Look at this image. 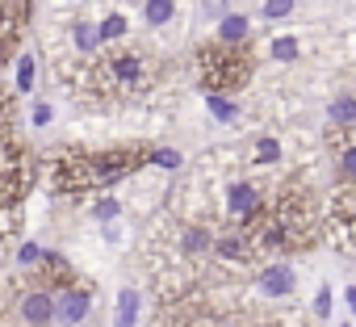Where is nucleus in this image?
Listing matches in <instances>:
<instances>
[{"instance_id":"obj_1","label":"nucleus","mask_w":356,"mask_h":327,"mask_svg":"<svg viewBox=\"0 0 356 327\" xmlns=\"http://www.w3.org/2000/svg\"><path fill=\"white\" fill-rule=\"evenodd\" d=\"M147 164L143 147H109V151H59L51 159V189L63 198H84V193H105L134 177Z\"/></svg>"},{"instance_id":"obj_2","label":"nucleus","mask_w":356,"mask_h":327,"mask_svg":"<svg viewBox=\"0 0 356 327\" xmlns=\"http://www.w3.org/2000/svg\"><path fill=\"white\" fill-rule=\"evenodd\" d=\"M197 76H202V88L206 93H235V88L248 84L252 59L243 55V47L214 42V47H202L197 51Z\"/></svg>"},{"instance_id":"obj_3","label":"nucleus","mask_w":356,"mask_h":327,"mask_svg":"<svg viewBox=\"0 0 356 327\" xmlns=\"http://www.w3.org/2000/svg\"><path fill=\"white\" fill-rule=\"evenodd\" d=\"M13 314L22 327H42V323H55V294L47 285H26L13 294Z\"/></svg>"},{"instance_id":"obj_4","label":"nucleus","mask_w":356,"mask_h":327,"mask_svg":"<svg viewBox=\"0 0 356 327\" xmlns=\"http://www.w3.org/2000/svg\"><path fill=\"white\" fill-rule=\"evenodd\" d=\"M92 314V285L72 281L63 289H55V323L59 327H80Z\"/></svg>"},{"instance_id":"obj_5","label":"nucleus","mask_w":356,"mask_h":327,"mask_svg":"<svg viewBox=\"0 0 356 327\" xmlns=\"http://www.w3.org/2000/svg\"><path fill=\"white\" fill-rule=\"evenodd\" d=\"M30 281H34V285H47V289L55 294V289H63V285L80 281V273H76V264H72L63 252H51V248H47V252H42V260H38V269L30 273Z\"/></svg>"},{"instance_id":"obj_6","label":"nucleus","mask_w":356,"mask_h":327,"mask_svg":"<svg viewBox=\"0 0 356 327\" xmlns=\"http://www.w3.org/2000/svg\"><path fill=\"white\" fill-rule=\"evenodd\" d=\"M227 214L235 218V223H256L260 214H264V193L252 185V181H235L231 189H227Z\"/></svg>"},{"instance_id":"obj_7","label":"nucleus","mask_w":356,"mask_h":327,"mask_svg":"<svg viewBox=\"0 0 356 327\" xmlns=\"http://www.w3.org/2000/svg\"><path fill=\"white\" fill-rule=\"evenodd\" d=\"M218 260H227V264H243L256 248H252V235L248 231H227V235H218L214 239V248H210Z\"/></svg>"},{"instance_id":"obj_8","label":"nucleus","mask_w":356,"mask_h":327,"mask_svg":"<svg viewBox=\"0 0 356 327\" xmlns=\"http://www.w3.org/2000/svg\"><path fill=\"white\" fill-rule=\"evenodd\" d=\"M293 285H298V273L289 269V264H264L260 269V289L268 294V298H289L293 294Z\"/></svg>"},{"instance_id":"obj_9","label":"nucleus","mask_w":356,"mask_h":327,"mask_svg":"<svg viewBox=\"0 0 356 327\" xmlns=\"http://www.w3.org/2000/svg\"><path fill=\"white\" fill-rule=\"evenodd\" d=\"M176 248H181V256H185V260H202V256L214 248V235H210L206 227L189 223V227H181V231H176Z\"/></svg>"},{"instance_id":"obj_10","label":"nucleus","mask_w":356,"mask_h":327,"mask_svg":"<svg viewBox=\"0 0 356 327\" xmlns=\"http://www.w3.org/2000/svg\"><path fill=\"white\" fill-rule=\"evenodd\" d=\"M72 47H76V55H80V59H92V55H101L105 47H101V34H97V22H88V17H80V22H72Z\"/></svg>"},{"instance_id":"obj_11","label":"nucleus","mask_w":356,"mask_h":327,"mask_svg":"<svg viewBox=\"0 0 356 327\" xmlns=\"http://www.w3.org/2000/svg\"><path fill=\"white\" fill-rule=\"evenodd\" d=\"M138 314H143V294L134 285H126L113 306V327H138Z\"/></svg>"},{"instance_id":"obj_12","label":"nucleus","mask_w":356,"mask_h":327,"mask_svg":"<svg viewBox=\"0 0 356 327\" xmlns=\"http://www.w3.org/2000/svg\"><path fill=\"white\" fill-rule=\"evenodd\" d=\"M248 30H252V22L243 13H222L218 17V42H227V47H243Z\"/></svg>"},{"instance_id":"obj_13","label":"nucleus","mask_w":356,"mask_h":327,"mask_svg":"<svg viewBox=\"0 0 356 327\" xmlns=\"http://www.w3.org/2000/svg\"><path fill=\"white\" fill-rule=\"evenodd\" d=\"M172 17H176V0H143V22L151 30L172 26Z\"/></svg>"},{"instance_id":"obj_14","label":"nucleus","mask_w":356,"mask_h":327,"mask_svg":"<svg viewBox=\"0 0 356 327\" xmlns=\"http://www.w3.org/2000/svg\"><path fill=\"white\" fill-rule=\"evenodd\" d=\"M126 30H130V22H126V13H105L101 22H97V34H101V47H113V42H122L126 38Z\"/></svg>"},{"instance_id":"obj_15","label":"nucleus","mask_w":356,"mask_h":327,"mask_svg":"<svg viewBox=\"0 0 356 327\" xmlns=\"http://www.w3.org/2000/svg\"><path fill=\"white\" fill-rule=\"evenodd\" d=\"M34 80H38V59H34L30 51H22V55H17V67H13V84H17V93L30 97V93H34Z\"/></svg>"},{"instance_id":"obj_16","label":"nucleus","mask_w":356,"mask_h":327,"mask_svg":"<svg viewBox=\"0 0 356 327\" xmlns=\"http://www.w3.org/2000/svg\"><path fill=\"white\" fill-rule=\"evenodd\" d=\"M206 109H210L218 122H227V126H231V122H239V105H235L227 93H206Z\"/></svg>"},{"instance_id":"obj_17","label":"nucleus","mask_w":356,"mask_h":327,"mask_svg":"<svg viewBox=\"0 0 356 327\" xmlns=\"http://www.w3.org/2000/svg\"><path fill=\"white\" fill-rule=\"evenodd\" d=\"M268 59L273 63H293V59H302V42L298 38H273L268 42Z\"/></svg>"},{"instance_id":"obj_18","label":"nucleus","mask_w":356,"mask_h":327,"mask_svg":"<svg viewBox=\"0 0 356 327\" xmlns=\"http://www.w3.org/2000/svg\"><path fill=\"white\" fill-rule=\"evenodd\" d=\"M118 214H122V202H118V198H97V202L88 206V218H92V223H101V227L118 223Z\"/></svg>"},{"instance_id":"obj_19","label":"nucleus","mask_w":356,"mask_h":327,"mask_svg":"<svg viewBox=\"0 0 356 327\" xmlns=\"http://www.w3.org/2000/svg\"><path fill=\"white\" fill-rule=\"evenodd\" d=\"M327 118H331L335 126H356V97H335V101L327 105Z\"/></svg>"},{"instance_id":"obj_20","label":"nucleus","mask_w":356,"mask_h":327,"mask_svg":"<svg viewBox=\"0 0 356 327\" xmlns=\"http://www.w3.org/2000/svg\"><path fill=\"white\" fill-rule=\"evenodd\" d=\"M42 252H47L42 244L26 239V244H17V256H13V260H17V269H22V273H34V269H38V260H42Z\"/></svg>"},{"instance_id":"obj_21","label":"nucleus","mask_w":356,"mask_h":327,"mask_svg":"<svg viewBox=\"0 0 356 327\" xmlns=\"http://www.w3.org/2000/svg\"><path fill=\"white\" fill-rule=\"evenodd\" d=\"M147 164H151V168H163V173H176L185 164V155L172 151V147H159V151H147Z\"/></svg>"},{"instance_id":"obj_22","label":"nucleus","mask_w":356,"mask_h":327,"mask_svg":"<svg viewBox=\"0 0 356 327\" xmlns=\"http://www.w3.org/2000/svg\"><path fill=\"white\" fill-rule=\"evenodd\" d=\"M252 164H256V168L281 164V143H277V138H260V143H256V151H252Z\"/></svg>"},{"instance_id":"obj_23","label":"nucleus","mask_w":356,"mask_h":327,"mask_svg":"<svg viewBox=\"0 0 356 327\" xmlns=\"http://www.w3.org/2000/svg\"><path fill=\"white\" fill-rule=\"evenodd\" d=\"M339 177L343 181H356V138L352 143H339Z\"/></svg>"},{"instance_id":"obj_24","label":"nucleus","mask_w":356,"mask_h":327,"mask_svg":"<svg viewBox=\"0 0 356 327\" xmlns=\"http://www.w3.org/2000/svg\"><path fill=\"white\" fill-rule=\"evenodd\" d=\"M289 13H293V0H264V5H260V17L264 22H281Z\"/></svg>"},{"instance_id":"obj_25","label":"nucleus","mask_w":356,"mask_h":327,"mask_svg":"<svg viewBox=\"0 0 356 327\" xmlns=\"http://www.w3.org/2000/svg\"><path fill=\"white\" fill-rule=\"evenodd\" d=\"M51 122H55L51 101H34V105H30V126H38V130H42V126H51Z\"/></svg>"},{"instance_id":"obj_26","label":"nucleus","mask_w":356,"mask_h":327,"mask_svg":"<svg viewBox=\"0 0 356 327\" xmlns=\"http://www.w3.org/2000/svg\"><path fill=\"white\" fill-rule=\"evenodd\" d=\"M13 134V101L9 97H0V138Z\"/></svg>"},{"instance_id":"obj_27","label":"nucleus","mask_w":356,"mask_h":327,"mask_svg":"<svg viewBox=\"0 0 356 327\" xmlns=\"http://www.w3.org/2000/svg\"><path fill=\"white\" fill-rule=\"evenodd\" d=\"M314 314H318V319L331 314V285H318V294H314Z\"/></svg>"},{"instance_id":"obj_28","label":"nucleus","mask_w":356,"mask_h":327,"mask_svg":"<svg viewBox=\"0 0 356 327\" xmlns=\"http://www.w3.org/2000/svg\"><path fill=\"white\" fill-rule=\"evenodd\" d=\"M206 13H214V17H222V13H227V0H206Z\"/></svg>"},{"instance_id":"obj_29","label":"nucleus","mask_w":356,"mask_h":327,"mask_svg":"<svg viewBox=\"0 0 356 327\" xmlns=\"http://www.w3.org/2000/svg\"><path fill=\"white\" fill-rule=\"evenodd\" d=\"M348 306H352V310H356V285H352V289H348Z\"/></svg>"},{"instance_id":"obj_30","label":"nucleus","mask_w":356,"mask_h":327,"mask_svg":"<svg viewBox=\"0 0 356 327\" xmlns=\"http://www.w3.org/2000/svg\"><path fill=\"white\" fill-rule=\"evenodd\" d=\"M42 327H59V323H42Z\"/></svg>"},{"instance_id":"obj_31","label":"nucleus","mask_w":356,"mask_h":327,"mask_svg":"<svg viewBox=\"0 0 356 327\" xmlns=\"http://www.w3.org/2000/svg\"><path fill=\"white\" fill-rule=\"evenodd\" d=\"M343 327H352V323H343Z\"/></svg>"}]
</instances>
